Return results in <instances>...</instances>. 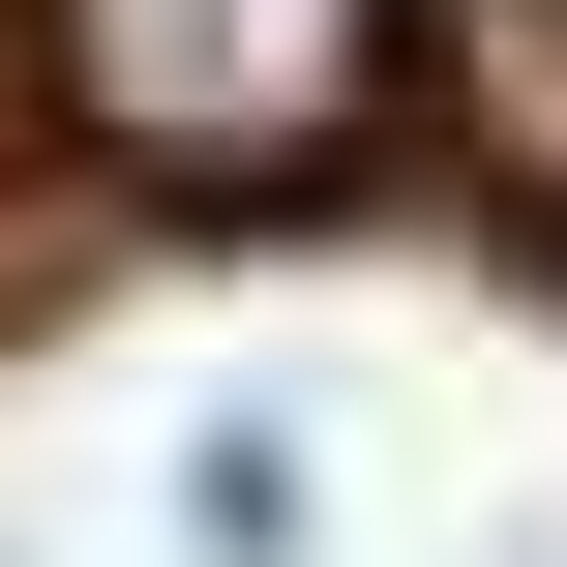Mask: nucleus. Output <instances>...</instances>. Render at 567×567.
Segmentation results:
<instances>
[{
    "label": "nucleus",
    "instance_id": "obj_1",
    "mask_svg": "<svg viewBox=\"0 0 567 567\" xmlns=\"http://www.w3.org/2000/svg\"><path fill=\"white\" fill-rule=\"evenodd\" d=\"M60 90H90V150H150V179H299V150L389 90V0H60Z\"/></svg>",
    "mask_w": 567,
    "mask_h": 567
},
{
    "label": "nucleus",
    "instance_id": "obj_2",
    "mask_svg": "<svg viewBox=\"0 0 567 567\" xmlns=\"http://www.w3.org/2000/svg\"><path fill=\"white\" fill-rule=\"evenodd\" d=\"M179 567H299V449H269V419L179 449Z\"/></svg>",
    "mask_w": 567,
    "mask_h": 567
},
{
    "label": "nucleus",
    "instance_id": "obj_3",
    "mask_svg": "<svg viewBox=\"0 0 567 567\" xmlns=\"http://www.w3.org/2000/svg\"><path fill=\"white\" fill-rule=\"evenodd\" d=\"M478 150L567 179V0H478Z\"/></svg>",
    "mask_w": 567,
    "mask_h": 567
}]
</instances>
